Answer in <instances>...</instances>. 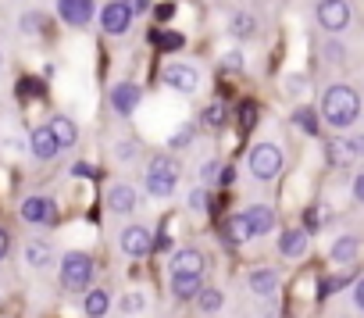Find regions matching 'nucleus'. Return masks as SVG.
Here are the masks:
<instances>
[{
    "mask_svg": "<svg viewBox=\"0 0 364 318\" xmlns=\"http://www.w3.org/2000/svg\"><path fill=\"white\" fill-rule=\"evenodd\" d=\"M321 115H325L328 125L346 129V125L357 122V115H360V100H357V93H353L350 86L336 83V86H328L325 97H321Z\"/></svg>",
    "mask_w": 364,
    "mask_h": 318,
    "instance_id": "1",
    "label": "nucleus"
},
{
    "mask_svg": "<svg viewBox=\"0 0 364 318\" xmlns=\"http://www.w3.org/2000/svg\"><path fill=\"white\" fill-rule=\"evenodd\" d=\"M146 194L150 197H171L178 186V165L171 154H154L150 165H146Z\"/></svg>",
    "mask_w": 364,
    "mask_h": 318,
    "instance_id": "2",
    "label": "nucleus"
},
{
    "mask_svg": "<svg viewBox=\"0 0 364 318\" xmlns=\"http://www.w3.org/2000/svg\"><path fill=\"white\" fill-rule=\"evenodd\" d=\"M61 282H65V290L86 293L90 282H93V258L82 254V250H68L61 258Z\"/></svg>",
    "mask_w": 364,
    "mask_h": 318,
    "instance_id": "3",
    "label": "nucleus"
},
{
    "mask_svg": "<svg viewBox=\"0 0 364 318\" xmlns=\"http://www.w3.org/2000/svg\"><path fill=\"white\" fill-rule=\"evenodd\" d=\"M250 172L257 176V179H275L279 176V169H282V150L275 147V143H257L254 150H250Z\"/></svg>",
    "mask_w": 364,
    "mask_h": 318,
    "instance_id": "4",
    "label": "nucleus"
},
{
    "mask_svg": "<svg viewBox=\"0 0 364 318\" xmlns=\"http://www.w3.org/2000/svg\"><path fill=\"white\" fill-rule=\"evenodd\" d=\"M118 247H122L129 258H146V254L154 250V233H150L146 226H129V229H122Z\"/></svg>",
    "mask_w": 364,
    "mask_h": 318,
    "instance_id": "5",
    "label": "nucleus"
},
{
    "mask_svg": "<svg viewBox=\"0 0 364 318\" xmlns=\"http://www.w3.org/2000/svg\"><path fill=\"white\" fill-rule=\"evenodd\" d=\"M318 22L328 33H343L350 26V4L346 0H321L318 4Z\"/></svg>",
    "mask_w": 364,
    "mask_h": 318,
    "instance_id": "6",
    "label": "nucleus"
},
{
    "mask_svg": "<svg viewBox=\"0 0 364 318\" xmlns=\"http://www.w3.org/2000/svg\"><path fill=\"white\" fill-rule=\"evenodd\" d=\"M58 15H61V22L82 29L97 18V4L93 0H58Z\"/></svg>",
    "mask_w": 364,
    "mask_h": 318,
    "instance_id": "7",
    "label": "nucleus"
},
{
    "mask_svg": "<svg viewBox=\"0 0 364 318\" xmlns=\"http://www.w3.org/2000/svg\"><path fill=\"white\" fill-rule=\"evenodd\" d=\"M22 218L29 226H54L58 218V204L50 197H26L22 201Z\"/></svg>",
    "mask_w": 364,
    "mask_h": 318,
    "instance_id": "8",
    "label": "nucleus"
},
{
    "mask_svg": "<svg viewBox=\"0 0 364 318\" xmlns=\"http://www.w3.org/2000/svg\"><path fill=\"white\" fill-rule=\"evenodd\" d=\"M164 83L171 86V90H178V93H197V86H200V75H197V68L193 65H182V61H175V65H168L164 68Z\"/></svg>",
    "mask_w": 364,
    "mask_h": 318,
    "instance_id": "9",
    "label": "nucleus"
},
{
    "mask_svg": "<svg viewBox=\"0 0 364 318\" xmlns=\"http://www.w3.org/2000/svg\"><path fill=\"white\" fill-rule=\"evenodd\" d=\"M97 15H100L104 33H111V36H122V33L129 29V22H132V11L122 4V0H111V4H104Z\"/></svg>",
    "mask_w": 364,
    "mask_h": 318,
    "instance_id": "10",
    "label": "nucleus"
},
{
    "mask_svg": "<svg viewBox=\"0 0 364 318\" xmlns=\"http://www.w3.org/2000/svg\"><path fill=\"white\" fill-rule=\"evenodd\" d=\"M204 254L186 247V250H175L171 261H168V275H204Z\"/></svg>",
    "mask_w": 364,
    "mask_h": 318,
    "instance_id": "11",
    "label": "nucleus"
},
{
    "mask_svg": "<svg viewBox=\"0 0 364 318\" xmlns=\"http://www.w3.org/2000/svg\"><path fill=\"white\" fill-rule=\"evenodd\" d=\"M139 100H143V90H139L136 83H118V86H111V107H114V115H132V111L139 107Z\"/></svg>",
    "mask_w": 364,
    "mask_h": 318,
    "instance_id": "12",
    "label": "nucleus"
},
{
    "mask_svg": "<svg viewBox=\"0 0 364 318\" xmlns=\"http://www.w3.org/2000/svg\"><path fill=\"white\" fill-rule=\"evenodd\" d=\"M107 208L114 211V215H132L136 211V190L129 186V183H114V186H107Z\"/></svg>",
    "mask_w": 364,
    "mask_h": 318,
    "instance_id": "13",
    "label": "nucleus"
},
{
    "mask_svg": "<svg viewBox=\"0 0 364 318\" xmlns=\"http://www.w3.org/2000/svg\"><path fill=\"white\" fill-rule=\"evenodd\" d=\"M243 218H247V226H250V236H264V233L275 229V211H272L268 204H250V208L243 211Z\"/></svg>",
    "mask_w": 364,
    "mask_h": 318,
    "instance_id": "14",
    "label": "nucleus"
},
{
    "mask_svg": "<svg viewBox=\"0 0 364 318\" xmlns=\"http://www.w3.org/2000/svg\"><path fill=\"white\" fill-rule=\"evenodd\" d=\"M364 154V136H357V139H332L328 143V161L332 165H346V161H353V157H360Z\"/></svg>",
    "mask_w": 364,
    "mask_h": 318,
    "instance_id": "15",
    "label": "nucleus"
},
{
    "mask_svg": "<svg viewBox=\"0 0 364 318\" xmlns=\"http://www.w3.org/2000/svg\"><path fill=\"white\" fill-rule=\"evenodd\" d=\"M29 147H33V157H36V161H50V157H58V143H54V136H50V125L33 129Z\"/></svg>",
    "mask_w": 364,
    "mask_h": 318,
    "instance_id": "16",
    "label": "nucleus"
},
{
    "mask_svg": "<svg viewBox=\"0 0 364 318\" xmlns=\"http://www.w3.org/2000/svg\"><path fill=\"white\" fill-rule=\"evenodd\" d=\"M279 254L282 258H304L307 254V229H286L279 236Z\"/></svg>",
    "mask_w": 364,
    "mask_h": 318,
    "instance_id": "17",
    "label": "nucleus"
},
{
    "mask_svg": "<svg viewBox=\"0 0 364 318\" xmlns=\"http://www.w3.org/2000/svg\"><path fill=\"white\" fill-rule=\"evenodd\" d=\"M204 290V275H171V297L178 300H193Z\"/></svg>",
    "mask_w": 364,
    "mask_h": 318,
    "instance_id": "18",
    "label": "nucleus"
},
{
    "mask_svg": "<svg viewBox=\"0 0 364 318\" xmlns=\"http://www.w3.org/2000/svg\"><path fill=\"white\" fill-rule=\"evenodd\" d=\"M50 136H54L58 150H65V147H75V139H79V129H75V122H72V118L58 115V118L50 122Z\"/></svg>",
    "mask_w": 364,
    "mask_h": 318,
    "instance_id": "19",
    "label": "nucleus"
},
{
    "mask_svg": "<svg viewBox=\"0 0 364 318\" xmlns=\"http://www.w3.org/2000/svg\"><path fill=\"white\" fill-rule=\"evenodd\" d=\"M357 254H360V240L357 236H339L332 243V250H328V258L336 265H350V261H357Z\"/></svg>",
    "mask_w": 364,
    "mask_h": 318,
    "instance_id": "20",
    "label": "nucleus"
},
{
    "mask_svg": "<svg viewBox=\"0 0 364 318\" xmlns=\"http://www.w3.org/2000/svg\"><path fill=\"white\" fill-rule=\"evenodd\" d=\"M247 286H250L257 297H272V293L279 290V275H275L272 268H254L250 279H247Z\"/></svg>",
    "mask_w": 364,
    "mask_h": 318,
    "instance_id": "21",
    "label": "nucleus"
},
{
    "mask_svg": "<svg viewBox=\"0 0 364 318\" xmlns=\"http://www.w3.org/2000/svg\"><path fill=\"white\" fill-rule=\"evenodd\" d=\"M229 33H232L236 40H247V36H254V33H257V18H254L247 8H240V11H232V15H229Z\"/></svg>",
    "mask_w": 364,
    "mask_h": 318,
    "instance_id": "22",
    "label": "nucleus"
},
{
    "mask_svg": "<svg viewBox=\"0 0 364 318\" xmlns=\"http://www.w3.org/2000/svg\"><path fill=\"white\" fill-rule=\"evenodd\" d=\"M247 240H254V236H250V226H247L243 211H240V215H229V222H225V243L243 247Z\"/></svg>",
    "mask_w": 364,
    "mask_h": 318,
    "instance_id": "23",
    "label": "nucleus"
},
{
    "mask_svg": "<svg viewBox=\"0 0 364 318\" xmlns=\"http://www.w3.org/2000/svg\"><path fill=\"white\" fill-rule=\"evenodd\" d=\"M22 258H26V265H29V268H47V265L54 261V250H50L43 240H29Z\"/></svg>",
    "mask_w": 364,
    "mask_h": 318,
    "instance_id": "24",
    "label": "nucleus"
},
{
    "mask_svg": "<svg viewBox=\"0 0 364 318\" xmlns=\"http://www.w3.org/2000/svg\"><path fill=\"white\" fill-rule=\"evenodd\" d=\"M107 307H111L107 290H86V297H82V311H86V318H104Z\"/></svg>",
    "mask_w": 364,
    "mask_h": 318,
    "instance_id": "25",
    "label": "nucleus"
},
{
    "mask_svg": "<svg viewBox=\"0 0 364 318\" xmlns=\"http://www.w3.org/2000/svg\"><path fill=\"white\" fill-rule=\"evenodd\" d=\"M293 122H296L307 136H318V115H314L311 107H296V111H293Z\"/></svg>",
    "mask_w": 364,
    "mask_h": 318,
    "instance_id": "26",
    "label": "nucleus"
},
{
    "mask_svg": "<svg viewBox=\"0 0 364 318\" xmlns=\"http://www.w3.org/2000/svg\"><path fill=\"white\" fill-rule=\"evenodd\" d=\"M154 43L161 51H182V47H186V36H182V33H154Z\"/></svg>",
    "mask_w": 364,
    "mask_h": 318,
    "instance_id": "27",
    "label": "nucleus"
},
{
    "mask_svg": "<svg viewBox=\"0 0 364 318\" xmlns=\"http://www.w3.org/2000/svg\"><path fill=\"white\" fill-rule=\"evenodd\" d=\"M200 307L204 311H222V304H225V297H222V290H200Z\"/></svg>",
    "mask_w": 364,
    "mask_h": 318,
    "instance_id": "28",
    "label": "nucleus"
},
{
    "mask_svg": "<svg viewBox=\"0 0 364 318\" xmlns=\"http://www.w3.org/2000/svg\"><path fill=\"white\" fill-rule=\"evenodd\" d=\"M143 307H146V297H143L139 290H132V293L122 297V311H125V314H139Z\"/></svg>",
    "mask_w": 364,
    "mask_h": 318,
    "instance_id": "29",
    "label": "nucleus"
},
{
    "mask_svg": "<svg viewBox=\"0 0 364 318\" xmlns=\"http://www.w3.org/2000/svg\"><path fill=\"white\" fill-rule=\"evenodd\" d=\"M208 208H211V190L208 186H197L190 194V211H208Z\"/></svg>",
    "mask_w": 364,
    "mask_h": 318,
    "instance_id": "30",
    "label": "nucleus"
},
{
    "mask_svg": "<svg viewBox=\"0 0 364 318\" xmlns=\"http://www.w3.org/2000/svg\"><path fill=\"white\" fill-rule=\"evenodd\" d=\"M190 139H193V125H182V129H178V132L168 139V147H171V150H182V147H186Z\"/></svg>",
    "mask_w": 364,
    "mask_h": 318,
    "instance_id": "31",
    "label": "nucleus"
},
{
    "mask_svg": "<svg viewBox=\"0 0 364 318\" xmlns=\"http://www.w3.org/2000/svg\"><path fill=\"white\" fill-rule=\"evenodd\" d=\"M225 115H229V111H225V104L218 100V104H211V107L204 111V122H208V125H222V122H225Z\"/></svg>",
    "mask_w": 364,
    "mask_h": 318,
    "instance_id": "32",
    "label": "nucleus"
},
{
    "mask_svg": "<svg viewBox=\"0 0 364 318\" xmlns=\"http://www.w3.org/2000/svg\"><path fill=\"white\" fill-rule=\"evenodd\" d=\"M222 68H225V72H243V54H240V51H229V54L222 58Z\"/></svg>",
    "mask_w": 364,
    "mask_h": 318,
    "instance_id": "33",
    "label": "nucleus"
},
{
    "mask_svg": "<svg viewBox=\"0 0 364 318\" xmlns=\"http://www.w3.org/2000/svg\"><path fill=\"white\" fill-rule=\"evenodd\" d=\"M40 29H43V15L29 11V15L22 18V33H40Z\"/></svg>",
    "mask_w": 364,
    "mask_h": 318,
    "instance_id": "34",
    "label": "nucleus"
},
{
    "mask_svg": "<svg viewBox=\"0 0 364 318\" xmlns=\"http://www.w3.org/2000/svg\"><path fill=\"white\" fill-rule=\"evenodd\" d=\"M218 186H232L236 183V165H218Z\"/></svg>",
    "mask_w": 364,
    "mask_h": 318,
    "instance_id": "35",
    "label": "nucleus"
},
{
    "mask_svg": "<svg viewBox=\"0 0 364 318\" xmlns=\"http://www.w3.org/2000/svg\"><path fill=\"white\" fill-rule=\"evenodd\" d=\"M254 115H257V107L254 104H243L240 107V129H254Z\"/></svg>",
    "mask_w": 364,
    "mask_h": 318,
    "instance_id": "36",
    "label": "nucleus"
},
{
    "mask_svg": "<svg viewBox=\"0 0 364 318\" xmlns=\"http://www.w3.org/2000/svg\"><path fill=\"white\" fill-rule=\"evenodd\" d=\"M122 4H125L132 15H146V11L154 8V0H122Z\"/></svg>",
    "mask_w": 364,
    "mask_h": 318,
    "instance_id": "37",
    "label": "nucleus"
},
{
    "mask_svg": "<svg viewBox=\"0 0 364 318\" xmlns=\"http://www.w3.org/2000/svg\"><path fill=\"white\" fill-rule=\"evenodd\" d=\"M114 150H118V161H132L136 157V143H118Z\"/></svg>",
    "mask_w": 364,
    "mask_h": 318,
    "instance_id": "38",
    "label": "nucleus"
},
{
    "mask_svg": "<svg viewBox=\"0 0 364 318\" xmlns=\"http://www.w3.org/2000/svg\"><path fill=\"white\" fill-rule=\"evenodd\" d=\"M353 304H357V307L364 311V279H360V282L353 286Z\"/></svg>",
    "mask_w": 364,
    "mask_h": 318,
    "instance_id": "39",
    "label": "nucleus"
},
{
    "mask_svg": "<svg viewBox=\"0 0 364 318\" xmlns=\"http://www.w3.org/2000/svg\"><path fill=\"white\" fill-rule=\"evenodd\" d=\"M171 15H175V4H161V8H157V18H161V22H168Z\"/></svg>",
    "mask_w": 364,
    "mask_h": 318,
    "instance_id": "40",
    "label": "nucleus"
},
{
    "mask_svg": "<svg viewBox=\"0 0 364 318\" xmlns=\"http://www.w3.org/2000/svg\"><path fill=\"white\" fill-rule=\"evenodd\" d=\"M353 197L364 204V176H357V179H353Z\"/></svg>",
    "mask_w": 364,
    "mask_h": 318,
    "instance_id": "41",
    "label": "nucleus"
},
{
    "mask_svg": "<svg viewBox=\"0 0 364 318\" xmlns=\"http://www.w3.org/2000/svg\"><path fill=\"white\" fill-rule=\"evenodd\" d=\"M8 250H11V240H8V233H4V229H0V258H4Z\"/></svg>",
    "mask_w": 364,
    "mask_h": 318,
    "instance_id": "42",
    "label": "nucleus"
},
{
    "mask_svg": "<svg viewBox=\"0 0 364 318\" xmlns=\"http://www.w3.org/2000/svg\"><path fill=\"white\" fill-rule=\"evenodd\" d=\"M318 222H321V215L311 208V211H307V226H311V229H318Z\"/></svg>",
    "mask_w": 364,
    "mask_h": 318,
    "instance_id": "43",
    "label": "nucleus"
},
{
    "mask_svg": "<svg viewBox=\"0 0 364 318\" xmlns=\"http://www.w3.org/2000/svg\"><path fill=\"white\" fill-rule=\"evenodd\" d=\"M72 172H75V176H97V172H93V169H90V165H75V169H72Z\"/></svg>",
    "mask_w": 364,
    "mask_h": 318,
    "instance_id": "44",
    "label": "nucleus"
},
{
    "mask_svg": "<svg viewBox=\"0 0 364 318\" xmlns=\"http://www.w3.org/2000/svg\"><path fill=\"white\" fill-rule=\"evenodd\" d=\"M0 68H4V54H0Z\"/></svg>",
    "mask_w": 364,
    "mask_h": 318,
    "instance_id": "45",
    "label": "nucleus"
}]
</instances>
